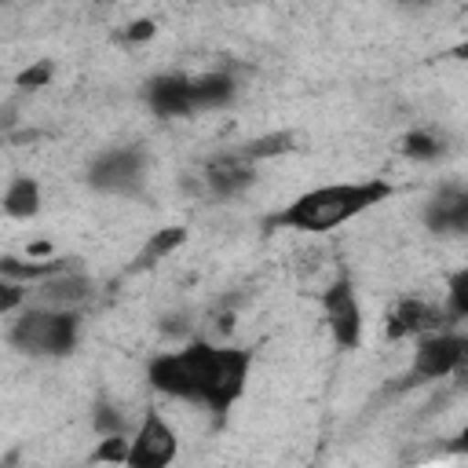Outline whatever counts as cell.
<instances>
[{
    "instance_id": "cell-7",
    "label": "cell",
    "mask_w": 468,
    "mask_h": 468,
    "mask_svg": "<svg viewBox=\"0 0 468 468\" xmlns=\"http://www.w3.org/2000/svg\"><path fill=\"white\" fill-rule=\"evenodd\" d=\"M179 453V435L176 428L165 420V413L157 406H150L132 435V453H128V468H168Z\"/></svg>"
},
{
    "instance_id": "cell-20",
    "label": "cell",
    "mask_w": 468,
    "mask_h": 468,
    "mask_svg": "<svg viewBox=\"0 0 468 468\" xmlns=\"http://www.w3.org/2000/svg\"><path fill=\"white\" fill-rule=\"evenodd\" d=\"M91 428L99 435H128V420H124L121 406H113L110 399H99L91 406Z\"/></svg>"
},
{
    "instance_id": "cell-30",
    "label": "cell",
    "mask_w": 468,
    "mask_h": 468,
    "mask_svg": "<svg viewBox=\"0 0 468 468\" xmlns=\"http://www.w3.org/2000/svg\"><path fill=\"white\" fill-rule=\"evenodd\" d=\"M453 58H468V40H464V44H457V48H453Z\"/></svg>"
},
{
    "instance_id": "cell-10",
    "label": "cell",
    "mask_w": 468,
    "mask_h": 468,
    "mask_svg": "<svg viewBox=\"0 0 468 468\" xmlns=\"http://www.w3.org/2000/svg\"><path fill=\"white\" fill-rule=\"evenodd\" d=\"M143 99H146L150 113L161 117V121H176V117L197 113V106H194V77H183V73L150 77L143 84Z\"/></svg>"
},
{
    "instance_id": "cell-18",
    "label": "cell",
    "mask_w": 468,
    "mask_h": 468,
    "mask_svg": "<svg viewBox=\"0 0 468 468\" xmlns=\"http://www.w3.org/2000/svg\"><path fill=\"white\" fill-rule=\"evenodd\" d=\"M442 150H446V146H442V139H439L431 128H410V132L399 139V154L410 157V161H420V165L439 161Z\"/></svg>"
},
{
    "instance_id": "cell-26",
    "label": "cell",
    "mask_w": 468,
    "mask_h": 468,
    "mask_svg": "<svg viewBox=\"0 0 468 468\" xmlns=\"http://www.w3.org/2000/svg\"><path fill=\"white\" fill-rule=\"evenodd\" d=\"M26 256H37V260H40V256H55V252H51V245H48V241H33V245L26 249Z\"/></svg>"
},
{
    "instance_id": "cell-9",
    "label": "cell",
    "mask_w": 468,
    "mask_h": 468,
    "mask_svg": "<svg viewBox=\"0 0 468 468\" xmlns=\"http://www.w3.org/2000/svg\"><path fill=\"white\" fill-rule=\"evenodd\" d=\"M420 219L439 238H461V234H468V183H446V186H439L424 201Z\"/></svg>"
},
{
    "instance_id": "cell-29",
    "label": "cell",
    "mask_w": 468,
    "mask_h": 468,
    "mask_svg": "<svg viewBox=\"0 0 468 468\" xmlns=\"http://www.w3.org/2000/svg\"><path fill=\"white\" fill-rule=\"evenodd\" d=\"M399 7H410V11H420V7H428L431 0H395Z\"/></svg>"
},
{
    "instance_id": "cell-17",
    "label": "cell",
    "mask_w": 468,
    "mask_h": 468,
    "mask_svg": "<svg viewBox=\"0 0 468 468\" xmlns=\"http://www.w3.org/2000/svg\"><path fill=\"white\" fill-rule=\"evenodd\" d=\"M40 205H44V194H40V183L33 176H15L7 183V190H4V212L11 219H29V216L40 212Z\"/></svg>"
},
{
    "instance_id": "cell-22",
    "label": "cell",
    "mask_w": 468,
    "mask_h": 468,
    "mask_svg": "<svg viewBox=\"0 0 468 468\" xmlns=\"http://www.w3.org/2000/svg\"><path fill=\"white\" fill-rule=\"evenodd\" d=\"M29 282H15V278H4L0 282V314L4 318H11V314H18L26 303H29Z\"/></svg>"
},
{
    "instance_id": "cell-25",
    "label": "cell",
    "mask_w": 468,
    "mask_h": 468,
    "mask_svg": "<svg viewBox=\"0 0 468 468\" xmlns=\"http://www.w3.org/2000/svg\"><path fill=\"white\" fill-rule=\"evenodd\" d=\"M186 325H190L186 314H165V318H161V329H165V333H176V336H183Z\"/></svg>"
},
{
    "instance_id": "cell-21",
    "label": "cell",
    "mask_w": 468,
    "mask_h": 468,
    "mask_svg": "<svg viewBox=\"0 0 468 468\" xmlns=\"http://www.w3.org/2000/svg\"><path fill=\"white\" fill-rule=\"evenodd\" d=\"M132 439L128 435H102L99 446L88 453V461H110V464H128Z\"/></svg>"
},
{
    "instance_id": "cell-19",
    "label": "cell",
    "mask_w": 468,
    "mask_h": 468,
    "mask_svg": "<svg viewBox=\"0 0 468 468\" xmlns=\"http://www.w3.org/2000/svg\"><path fill=\"white\" fill-rule=\"evenodd\" d=\"M446 311L453 322H468V263L446 278Z\"/></svg>"
},
{
    "instance_id": "cell-28",
    "label": "cell",
    "mask_w": 468,
    "mask_h": 468,
    "mask_svg": "<svg viewBox=\"0 0 468 468\" xmlns=\"http://www.w3.org/2000/svg\"><path fill=\"white\" fill-rule=\"evenodd\" d=\"M453 450H457V453H464V457H468V424H464V428H461V431H457V439H453Z\"/></svg>"
},
{
    "instance_id": "cell-24",
    "label": "cell",
    "mask_w": 468,
    "mask_h": 468,
    "mask_svg": "<svg viewBox=\"0 0 468 468\" xmlns=\"http://www.w3.org/2000/svg\"><path fill=\"white\" fill-rule=\"evenodd\" d=\"M154 33H157V22L154 18H132L121 29V40L124 44H143V40H154Z\"/></svg>"
},
{
    "instance_id": "cell-27",
    "label": "cell",
    "mask_w": 468,
    "mask_h": 468,
    "mask_svg": "<svg viewBox=\"0 0 468 468\" xmlns=\"http://www.w3.org/2000/svg\"><path fill=\"white\" fill-rule=\"evenodd\" d=\"M453 391H468V362L453 373Z\"/></svg>"
},
{
    "instance_id": "cell-11",
    "label": "cell",
    "mask_w": 468,
    "mask_h": 468,
    "mask_svg": "<svg viewBox=\"0 0 468 468\" xmlns=\"http://www.w3.org/2000/svg\"><path fill=\"white\" fill-rule=\"evenodd\" d=\"M201 183L212 197L219 201H230V197H241L252 183H256V161H245L241 154L227 150V154H216L205 172H201Z\"/></svg>"
},
{
    "instance_id": "cell-2",
    "label": "cell",
    "mask_w": 468,
    "mask_h": 468,
    "mask_svg": "<svg viewBox=\"0 0 468 468\" xmlns=\"http://www.w3.org/2000/svg\"><path fill=\"white\" fill-rule=\"evenodd\" d=\"M395 194L388 179H351V183H322L303 194H296L289 205L274 208L263 227L267 230H303V234H325L340 223L358 219L362 212L384 205Z\"/></svg>"
},
{
    "instance_id": "cell-23",
    "label": "cell",
    "mask_w": 468,
    "mask_h": 468,
    "mask_svg": "<svg viewBox=\"0 0 468 468\" xmlns=\"http://www.w3.org/2000/svg\"><path fill=\"white\" fill-rule=\"evenodd\" d=\"M51 77H55V62H51V58H37L33 66H26V69L15 77V88H22V91H40V88L51 84Z\"/></svg>"
},
{
    "instance_id": "cell-8",
    "label": "cell",
    "mask_w": 468,
    "mask_h": 468,
    "mask_svg": "<svg viewBox=\"0 0 468 468\" xmlns=\"http://www.w3.org/2000/svg\"><path fill=\"white\" fill-rule=\"evenodd\" d=\"M442 325H457L446 307H435L420 296H402L384 318V336L388 340H417V336L442 329Z\"/></svg>"
},
{
    "instance_id": "cell-1",
    "label": "cell",
    "mask_w": 468,
    "mask_h": 468,
    "mask_svg": "<svg viewBox=\"0 0 468 468\" xmlns=\"http://www.w3.org/2000/svg\"><path fill=\"white\" fill-rule=\"evenodd\" d=\"M249 373H252V351L249 347L219 344L208 336L186 340L183 347L161 351L146 362V384L154 391L205 406L216 417V424H223L227 413L245 395Z\"/></svg>"
},
{
    "instance_id": "cell-14",
    "label": "cell",
    "mask_w": 468,
    "mask_h": 468,
    "mask_svg": "<svg viewBox=\"0 0 468 468\" xmlns=\"http://www.w3.org/2000/svg\"><path fill=\"white\" fill-rule=\"evenodd\" d=\"M77 267V260H69V256H26V260H18V256H0V274L4 278H15V282H44V278H55V274H62V271H73Z\"/></svg>"
},
{
    "instance_id": "cell-15",
    "label": "cell",
    "mask_w": 468,
    "mask_h": 468,
    "mask_svg": "<svg viewBox=\"0 0 468 468\" xmlns=\"http://www.w3.org/2000/svg\"><path fill=\"white\" fill-rule=\"evenodd\" d=\"M238 95V80L227 69H208L201 77H194V106L201 110H223L230 106Z\"/></svg>"
},
{
    "instance_id": "cell-16",
    "label": "cell",
    "mask_w": 468,
    "mask_h": 468,
    "mask_svg": "<svg viewBox=\"0 0 468 468\" xmlns=\"http://www.w3.org/2000/svg\"><path fill=\"white\" fill-rule=\"evenodd\" d=\"M296 150V132L292 128H274V132H263V135H252L245 143L234 146V154H241L245 161H274L282 154H292Z\"/></svg>"
},
{
    "instance_id": "cell-13",
    "label": "cell",
    "mask_w": 468,
    "mask_h": 468,
    "mask_svg": "<svg viewBox=\"0 0 468 468\" xmlns=\"http://www.w3.org/2000/svg\"><path fill=\"white\" fill-rule=\"evenodd\" d=\"M186 238H190V230H186L183 223H168V227L146 234V241H143V245L135 249V256L128 260L124 274L135 278V274H143V271H154V267H157L161 260H168L179 245H186Z\"/></svg>"
},
{
    "instance_id": "cell-12",
    "label": "cell",
    "mask_w": 468,
    "mask_h": 468,
    "mask_svg": "<svg viewBox=\"0 0 468 468\" xmlns=\"http://www.w3.org/2000/svg\"><path fill=\"white\" fill-rule=\"evenodd\" d=\"M33 292H37V303H48V307H77L80 311L95 296V282L80 267H73V271H62L55 278L37 282Z\"/></svg>"
},
{
    "instance_id": "cell-6",
    "label": "cell",
    "mask_w": 468,
    "mask_h": 468,
    "mask_svg": "<svg viewBox=\"0 0 468 468\" xmlns=\"http://www.w3.org/2000/svg\"><path fill=\"white\" fill-rule=\"evenodd\" d=\"M322 314H325V325H329L333 344L340 351H358L362 347L366 318H362V303H358V292H355V282H351L347 271H340L322 289Z\"/></svg>"
},
{
    "instance_id": "cell-3",
    "label": "cell",
    "mask_w": 468,
    "mask_h": 468,
    "mask_svg": "<svg viewBox=\"0 0 468 468\" xmlns=\"http://www.w3.org/2000/svg\"><path fill=\"white\" fill-rule=\"evenodd\" d=\"M80 322L77 307L26 303L7 318V344L33 358H62L80 344Z\"/></svg>"
},
{
    "instance_id": "cell-4",
    "label": "cell",
    "mask_w": 468,
    "mask_h": 468,
    "mask_svg": "<svg viewBox=\"0 0 468 468\" xmlns=\"http://www.w3.org/2000/svg\"><path fill=\"white\" fill-rule=\"evenodd\" d=\"M464 362H468V333H461V329H453V325L431 329V333L417 336L410 373H406L402 384H395V388H410V384H428V380L453 377Z\"/></svg>"
},
{
    "instance_id": "cell-5",
    "label": "cell",
    "mask_w": 468,
    "mask_h": 468,
    "mask_svg": "<svg viewBox=\"0 0 468 468\" xmlns=\"http://www.w3.org/2000/svg\"><path fill=\"white\" fill-rule=\"evenodd\" d=\"M84 183L99 194L135 197L146 183V154L139 146H110L88 161Z\"/></svg>"
}]
</instances>
